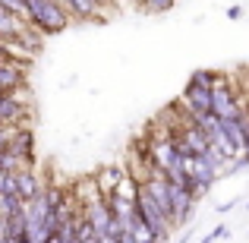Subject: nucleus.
Wrapping results in <instances>:
<instances>
[{
  "instance_id": "f3484780",
  "label": "nucleus",
  "mask_w": 249,
  "mask_h": 243,
  "mask_svg": "<svg viewBox=\"0 0 249 243\" xmlns=\"http://www.w3.org/2000/svg\"><path fill=\"white\" fill-rule=\"evenodd\" d=\"M246 212H249V199H246Z\"/></svg>"
},
{
  "instance_id": "f03ea898",
  "label": "nucleus",
  "mask_w": 249,
  "mask_h": 243,
  "mask_svg": "<svg viewBox=\"0 0 249 243\" xmlns=\"http://www.w3.org/2000/svg\"><path fill=\"white\" fill-rule=\"evenodd\" d=\"M136 212L145 218V224L152 227L155 234H158V240L161 243H170V234L177 231V224H174V218L167 215V208L161 206L158 199H155L152 193H148L145 187L139 183V196H136Z\"/></svg>"
},
{
  "instance_id": "423d86ee",
  "label": "nucleus",
  "mask_w": 249,
  "mask_h": 243,
  "mask_svg": "<svg viewBox=\"0 0 249 243\" xmlns=\"http://www.w3.org/2000/svg\"><path fill=\"white\" fill-rule=\"evenodd\" d=\"M120 227H123V231H126L136 243H161V240H158V234H155L152 227L145 224V218H142V215L136 212V208H133V212H129L126 218L120 221Z\"/></svg>"
},
{
  "instance_id": "dca6fc26",
  "label": "nucleus",
  "mask_w": 249,
  "mask_h": 243,
  "mask_svg": "<svg viewBox=\"0 0 249 243\" xmlns=\"http://www.w3.org/2000/svg\"><path fill=\"white\" fill-rule=\"evenodd\" d=\"M177 243H189V234H180V240H177Z\"/></svg>"
},
{
  "instance_id": "9d476101",
  "label": "nucleus",
  "mask_w": 249,
  "mask_h": 243,
  "mask_svg": "<svg viewBox=\"0 0 249 243\" xmlns=\"http://www.w3.org/2000/svg\"><path fill=\"white\" fill-rule=\"evenodd\" d=\"M218 70H196V73L193 76H189V82H193V85H202V89H212V85L214 82H218Z\"/></svg>"
},
{
  "instance_id": "1a4fd4ad",
  "label": "nucleus",
  "mask_w": 249,
  "mask_h": 243,
  "mask_svg": "<svg viewBox=\"0 0 249 243\" xmlns=\"http://www.w3.org/2000/svg\"><path fill=\"white\" fill-rule=\"evenodd\" d=\"M98 0H67V10L73 19H95L98 16Z\"/></svg>"
},
{
  "instance_id": "4468645a",
  "label": "nucleus",
  "mask_w": 249,
  "mask_h": 243,
  "mask_svg": "<svg viewBox=\"0 0 249 243\" xmlns=\"http://www.w3.org/2000/svg\"><path fill=\"white\" fill-rule=\"evenodd\" d=\"M10 136H13V127H3V123H0V149L10 146Z\"/></svg>"
},
{
  "instance_id": "20e7f679",
  "label": "nucleus",
  "mask_w": 249,
  "mask_h": 243,
  "mask_svg": "<svg viewBox=\"0 0 249 243\" xmlns=\"http://www.w3.org/2000/svg\"><path fill=\"white\" fill-rule=\"evenodd\" d=\"M196 196L189 193V187H180V183H170V218H174L177 227H183L189 218H193L196 208Z\"/></svg>"
},
{
  "instance_id": "a211bd4d",
  "label": "nucleus",
  "mask_w": 249,
  "mask_h": 243,
  "mask_svg": "<svg viewBox=\"0 0 249 243\" xmlns=\"http://www.w3.org/2000/svg\"><path fill=\"white\" fill-rule=\"evenodd\" d=\"M136 3H139V0H136Z\"/></svg>"
},
{
  "instance_id": "39448f33",
  "label": "nucleus",
  "mask_w": 249,
  "mask_h": 243,
  "mask_svg": "<svg viewBox=\"0 0 249 243\" xmlns=\"http://www.w3.org/2000/svg\"><path fill=\"white\" fill-rule=\"evenodd\" d=\"M29 82V67L3 57L0 60V95H13V92H22Z\"/></svg>"
},
{
  "instance_id": "f257e3e1",
  "label": "nucleus",
  "mask_w": 249,
  "mask_h": 243,
  "mask_svg": "<svg viewBox=\"0 0 249 243\" xmlns=\"http://www.w3.org/2000/svg\"><path fill=\"white\" fill-rule=\"evenodd\" d=\"M29 3V22L38 29V35H60L70 29L73 16L57 0H25Z\"/></svg>"
},
{
  "instance_id": "0eeeda50",
  "label": "nucleus",
  "mask_w": 249,
  "mask_h": 243,
  "mask_svg": "<svg viewBox=\"0 0 249 243\" xmlns=\"http://www.w3.org/2000/svg\"><path fill=\"white\" fill-rule=\"evenodd\" d=\"M41 189H44V183H41V177L35 174V168H22V170H16V193H19V199H22V202L35 199Z\"/></svg>"
},
{
  "instance_id": "6e6552de",
  "label": "nucleus",
  "mask_w": 249,
  "mask_h": 243,
  "mask_svg": "<svg viewBox=\"0 0 249 243\" xmlns=\"http://www.w3.org/2000/svg\"><path fill=\"white\" fill-rule=\"evenodd\" d=\"M123 177H126V168H123V164H104V168H101V170L95 174L98 193H101L104 199H107V196H110V193L117 189V183H120Z\"/></svg>"
},
{
  "instance_id": "9b49d317",
  "label": "nucleus",
  "mask_w": 249,
  "mask_h": 243,
  "mask_svg": "<svg viewBox=\"0 0 249 243\" xmlns=\"http://www.w3.org/2000/svg\"><path fill=\"white\" fill-rule=\"evenodd\" d=\"M139 6L145 13H167L177 6V0H139Z\"/></svg>"
},
{
  "instance_id": "f8f14e48",
  "label": "nucleus",
  "mask_w": 249,
  "mask_h": 243,
  "mask_svg": "<svg viewBox=\"0 0 249 243\" xmlns=\"http://www.w3.org/2000/svg\"><path fill=\"white\" fill-rule=\"evenodd\" d=\"M227 237H231V231H227L224 224H218V227H212V231L202 237V243H218V240H227Z\"/></svg>"
},
{
  "instance_id": "ddd939ff",
  "label": "nucleus",
  "mask_w": 249,
  "mask_h": 243,
  "mask_svg": "<svg viewBox=\"0 0 249 243\" xmlns=\"http://www.w3.org/2000/svg\"><path fill=\"white\" fill-rule=\"evenodd\" d=\"M240 202H243V199H240V196H233V199H227V202H221V206H218V215H227V212H233V208H237V206H240Z\"/></svg>"
},
{
  "instance_id": "7ed1b4c3",
  "label": "nucleus",
  "mask_w": 249,
  "mask_h": 243,
  "mask_svg": "<svg viewBox=\"0 0 249 243\" xmlns=\"http://www.w3.org/2000/svg\"><path fill=\"white\" fill-rule=\"evenodd\" d=\"M177 108H180L186 117H193V120L202 117V114H208V111H212V89H202V85L186 82V89H183Z\"/></svg>"
},
{
  "instance_id": "2eb2a0df",
  "label": "nucleus",
  "mask_w": 249,
  "mask_h": 243,
  "mask_svg": "<svg viewBox=\"0 0 249 243\" xmlns=\"http://www.w3.org/2000/svg\"><path fill=\"white\" fill-rule=\"evenodd\" d=\"M243 13H246V10L237 3V6H231V10H227V16H231V19H243Z\"/></svg>"
}]
</instances>
